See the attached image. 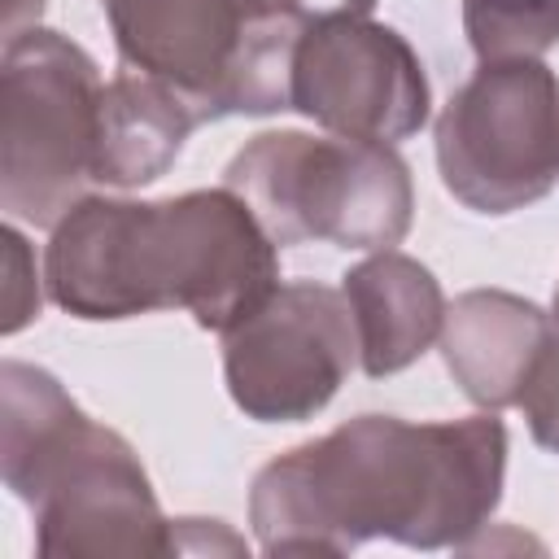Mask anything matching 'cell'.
Listing matches in <instances>:
<instances>
[{"label": "cell", "instance_id": "1", "mask_svg": "<svg viewBox=\"0 0 559 559\" xmlns=\"http://www.w3.org/2000/svg\"><path fill=\"white\" fill-rule=\"evenodd\" d=\"M507 480L498 411L411 424L358 415L275 454L249 485L262 555H349L389 537L411 550H467Z\"/></svg>", "mask_w": 559, "mask_h": 559}, {"label": "cell", "instance_id": "2", "mask_svg": "<svg viewBox=\"0 0 559 559\" xmlns=\"http://www.w3.org/2000/svg\"><path fill=\"white\" fill-rule=\"evenodd\" d=\"M48 231L44 288L87 323L188 310L223 336L280 284V245L227 183L162 201L83 197Z\"/></svg>", "mask_w": 559, "mask_h": 559}, {"label": "cell", "instance_id": "3", "mask_svg": "<svg viewBox=\"0 0 559 559\" xmlns=\"http://www.w3.org/2000/svg\"><path fill=\"white\" fill-rule=\"evenodd\" d=\"M0 476L31 507L48 559L175 555V520L131 441L96 424L52 371L17 358L0 367Z\"/></svg>", "mask_w": 559, "mask_h": 559}, {"label": "cell", "instance_id": "4", "mask_svg": "<svg viewBox=\"0 0 559 559\" xmlns=\"http://www.w3.org/2000/svg\"><path fill=\"white\" fill-rule=\"evenodd\" d=\"M118 57L201 122L293 109V52L310 0H100Z\"/></svg>", "mask_w": 559, "mask_h": 559}, {"label": "cell", "instance_id": "5", "mask_svg": "<svg viewBox=\"0 0 559 559\" xmlns=\"http://www.w3.org/2000/svg\"><path fill=\"white\" fill-rule=\"evenodd\" d=\"M223 183L249 201L271 240H328L336 249H393L415 218L411 166L393 144L262 131L223 170Z\"/></svg>", "mask_w": 559, "mask_h": 559}, {"label": "cell", "instance_id": "6", "mask_svg": "<svg viewBox=\"0 0 559 559\" xmlns=\"http://www.w3.org/2000/svg\"><path fill=\"white\" fill-rule=\"evenodd\" d=\"M96 61L39 22L4 44L0 66V210L31 227H57L96 183Z\"/></svg>", "mask_w": 559, "mask_h": 559}, {"label": "cell", "instance_id": "7", "mask_svg": "<svg viewBox=\"0 0 559 559\" xmlns=\"http://www.w3.org/2000/svg\"><path fill=\"white\" fill-rule=\"evenodd\" d=\"M445 192L472 214H515L559 179V79L542 57L480 61L432 127Z\"/></svg>", "mask_w": 559, "mask_h": 559}, {"label": "cell", "instance_id": "8", "mask_svg": "<svg viewBox=\"0 0 559 559\" xmlns=\"http://www.w3.org/2000/svg\"><path fill=\"white\" fill-rule=\"evenodd\" d=\"M358 362V332L341 288L293 280L223 332V380L245 419H314Z\"/></svg>", "mask_w": 559, "mask_h": 559}, {"label": "cell", "instance_id": "9", "mask_svg": "<svg viewBox=\"0 0 559 559\" xmlns=\"http://www.w3.org/2000/svg\"><path fill=\"white\" fill-rule=\"evenodd\" d=\"M293 109L332 135L402 144L428 122L432 92L402 31L354 9H314L293 52Z\"/></svg>", "mask_w": 559, "mask_h": 559}, {"label": "cell", "instance_id": "10", "mask_svg": "<svg viewBox=\"0 0 559 559\" xmlns=\"http://www.w3.org/2000/svg\"><path fill=\"white\" fill-rule=\"evenodd\" d=\"M550 336L555 319L537 301L507 288H467L445 306L437 345L467 402L507 411L520 406Z\"/></svg>", "mask_w": 559, "mask_h": 559}, {"label": "cell", "instance_id": "11", "mask_svg": "<svg viewBox=\"0 0 559 559\" xmlns=\"http://www.w3.org/2000/svg\"><path fill=\"white\" fill-rule=\"evenodd\" d=\"M341 293L358 332V367L371 380L397 376L419 362L445 323L437 275L397 249H376L341 275Z\"/></svg>", "mask_w": 559, "mask_h": 559}, {"label": "cell", "instance_id": "12", "mask_svg": "<svg viewBox=\"0 0 559 559\" xmlns=\"http://www.w3.org/2000/svg\"><path fill=\"white\" fill-rule=\"evenodd\" d=\"M201 118L166 83L131 70L105 83L96 114V157L92 175L105 188H144L157 183L183 153Z\"/></svg>", "mask_w": 559, "mask_h": 559}, {"label": "cell", "instance_id": "13", "mask_svg": "<svg viewBox=\"0 0 559 559\" xmlns=\"http://www.w3.org/2000/svg\"><path fill=\"white\" fill-rule=\"evenodd\" d=\"M463 31L480 61L542 57L559 44V0H463Z\"/></svg>", "mask_w": 559, "mask_h": 559}, {"label": "cell", "instance_id": "14", "mask_svg": "<svg viewBox=\"0 0 559 559\" xmlns=\"http://www.w3.org/2000/svg\"><path fill=\"white\" fill-rule=\"evenodd\" d=\"M520 411L528 419L533 441L542 450L559 454V328H555V336H550V345H546V354H542V362H537V371L520 397Z\"/></svg>", "mask_w": 559, "mask_h": 559}, {"label": "cell", "instance_id": "15", "mask_svg": "<svg viewBox=\"0 0 559 559\" xmlns=\"http://www.w3.org/2000/svg\"><path fill=\"white\" fill-rule=\"evenodd\" d=\"M4 271H9V288H4V336L22 332L31 319H39V275H35V258L22 240L17 227H4Z\"/></svg>", "mask_w": 559, "mask_h": 559}, {"label": "cell", "instance_id": "16", "mask_svg": "<svg viewBox=\"0 0 559 559\" xmlns=\"http://www.w3.org/2000/svg\"><path fill=\"white\" fill-rule=\"evenodd\" d=\"M341 9H354V13H371L376 0H341Z\"/></svg>", "mask_w": 559, "mask_h": 559}, {"label": "cell", "instance_id": "17", "mask_svg": "<svg viewBox=\"0 0 559 559\" xmlns=\"http://www.w3.org/2000/svg\"><path fill=\"white\" fill-rule=\"evenodd\" d=\"M550 319H555V328H559V288H555V310H550Z\"/></svg>", "mask_w": 559, "mask_h": 559}]
</instances>
